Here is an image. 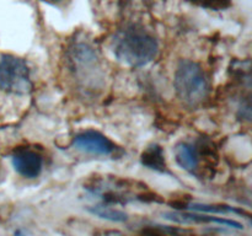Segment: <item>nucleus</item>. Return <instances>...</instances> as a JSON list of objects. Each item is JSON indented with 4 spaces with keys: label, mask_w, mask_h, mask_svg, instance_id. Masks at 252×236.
Instances as JSON below:
<instances>
[{
    "label": "nucleus",
    "mask_w": 252,
    "mask_h": 236,
    "mask_svg": "<svg viewBox=\"0 0 252 236\" xmlns=\"http://www.w3.org/2000/svg\"><path fill=\"white\" fill-rule=\"evenodd\" d=\"M33 88L31 71L24 59L5 54L0 58V90L15 95H26Z\"/></svg>",
    "instance_id": "obj_4"
},
{
    "label": "nucleus",
    "mask_w": 252,
    "mask_h": 236,
    "mask_svg": "<svg viewBox=\"0 0 252 236\" xmlns=\"http://www.w3.org/2000/svg\"><path fill=\"white\" fill-rule=\"evenodd\" d=\"M44 1H48V2H62L63 0H44Z\"/></svg>",
    "instance_id": "obj_14"
},
{
    "label": "nucleus",
    "mask_w": 252,
    "mask_h": 236,
    "mask_svg": "<svg viewBox=\"0 0 252 236\" xmlns=\"http://www.w3.org/2000/svg\"><path fill=\"white\" fill-rule=\"evenodd\" d=\"M189 1L197 5V6L204 7V9L208 10H214V11L225 10L231 5V0H189Z\"/></svg>",
    "instance_id": "obj_12"
},
{
    "label": "nucleus",
    "mask_w": 252,
    "mask_h": 236,
    "mask_svg": "<svg viewBox=\"0 0 252 236\" xmlns=\"http://www.w3.org/2000/svg\"><path fill=\"white\" fill-rule=\"evenodd\" d=\"M165 219L175 221V223L180 224H189V223H212V224H220V225L229 226V228L234 229H241L244 228L240 223L231 219H224L219 218V216H212V215H204V214H192V213H165Z\"/></svg>",
    "instance_id": "obj_8"
},
{
    "label": "nucleus",
    "mask_w": 252,
    "mask_h": 236,
    "mask_svg": "<svg viewBox=\"0 0 252 236\" xmlns=\"http://www.w3.org/2000/svg\"><path fill=\"white\" fill-rule=\"evenodd\" d=\"M142 164L148 169L164 172L166 170L164 151L159 145H152L142 154Z\"/></svg>",
    "instance_id": "obj_9"
},
{
    "label": "nucleus",
    "mask_w": 252,
    "mask_h": 236,
    "mask_svg": "<svg viewBox=\"0 0 252 236\" xmlns=\"http://www.w3.org/2000/svg\"><path fill=\"white\" fill-rule=\"evenodd\" d=\"M14 236H36L34 234H32L31 231L25 230V229H19V230L15 231Z\"/></svg>",
    "instance_id": "obj_13"
},
{
    "label": "nucleus",
    "mask_w": 252,
    "mask_h": 236,
    "mask_svg": "<svg viewBox=\"0 0 252 236\" xmlns=\"http://www.w3.org/2000/svg\"><path fill=\"white\" fill-rule=\"evenodd\" d=\"M89 210L95 214V215L100 216V218L107 219V220L111 221H126L128 219L127 214L125 211L112 208L107 204H98V206H91Z\"/></svg>",
    "instance_id": "obj_10"
},
{
    "label": "nucleus",
    "mask_w": 252,
    "mask_h": 236,
    "mask_svg": "<svg viewBox=\"0 0 252 236\" xmlns=\"http://www.w3.org/2000/svg\"><path fill=\"white\" fill-rule=\"evenodd\" d=\"M65 69L85 96H96L106 85V70L97 49L88 42H74L65 52Z\"/></svg>",
    "instance_id": "obj_1"
},
{
    "label": "nucleus",
    "mask_w": 252,
    "mask_h": 236,
    "mask_svg": "<svg viewBox=\"0 0 252 236\" xmlns=\"http://www.w3.org/2000/svg\"><path fill=\"white\" fill-rule=\"evenodd\" d=\"M112 48L118 60L133 68H139L157 58L159 44L155 37L142 26L128 25L113 37Z\"/></svg>",
    "instance_id": "obj_2"
},
{
    "label": "nucleus",
    "mask_w": 252,
    "mask_h": 236,
    "mask_svg": "<svg viewBox=\"0 0 252 236\" xmlns=\"http://www.w3.org/2000/svg\"><path fill=\"white\" fill-rule=\"evenodd\" d=\"M175 159L180 167L199 176L202 162L206 169H213L218 161V155L212 143L203 140L198 144L182 142L175 147Z\"/></svg>",
    "instance_id": "obj_5"
},
{
    "label": "nucleus",
    "mask_w": 252,
    "mask_h": 236,
    "mask_svg": "<svg viewBox=\"0 0 252 236\" xmlns=\"http://www.w3.org/2000/svg\"><path fill=\"white\" fill-rule=\"evenodd\" d=\"M15 171L26 178H36L43 169V157L31 148H17L11 156Z\"/></svg>",
    "instance_id": "obj_6"
},
{
    "label": "nucleus",
    "mask_w": 252,
    "mask_h": 236,
    "mask_svg": "<svg viewBox=\"0 0 252 236\" xmlns=\"http://www.w3.org/2000/svg\"><path fill=\"white\" fill-rule=\"evenodd\" d=\"M187 209L196 211H203V213L209 214H226V213H244V211L234 209L229 206H217V204H201V203H192L186 204Z\"/></svg>",
    "instance_id": "obj_11"
},
{
    "label": "nucleus",
    "mask_w": 252,
    "mask_h": 236,
    "mask_svg": "<svg viewBox=\"0 0 252 236\" xmlns=\"http://www.w3.org/2000/svg\"><path fill=\"white\" fill-rule=\"evenodd\" d=\"M174 86L180 100L189 107L202 105L209 95V81L206 73L198 63L189 59H182L177 65Z\"/></svg>",
    "instance_id": "obj_3"
},
{
    "label": "nucleus",
    "mask_w": 252,
    "mask_h": 236,
    "mask_svg": "<svg viewBox=\"0 0 252 236\" xmlns=\"http://www.w3.org/2000/svg\"><path fill=\"white\" fill-rule=\"evenodd\" d=\"M73 145L80 151L102 156L111 155L116 149V145L107 137L96 130H85L78 134L74 138Z\"/></svg>",
    "instance_id": "obj_7"
}]
</instances>
